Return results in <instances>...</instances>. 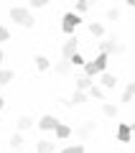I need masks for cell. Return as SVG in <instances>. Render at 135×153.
Instances as JSON below:
<instances>
[{
    "mask_svg": "<svg viewBox=\"0 0 135 153\" xmlns=\"http://www.w3.org/2000/svg\"><path fill=\"white\" fill-rule=\"evenodd\" d=\"M102 115H105V117H117V105L105 102V105H102Z\"/></svg>",
    "mask_w": 135,
    "mask_h": 153,
    "instance_id": "cell-20",
    "label": "cell"
},
{
    "mask_svg": "<svg viewBox=\"0 0 135 153\" xmlns=\"http://www.w3.org/2000/svg\"><path fill=\"white\" fill-rule=\"evenodd\" d=\"M49 66H51V59H49V56H36V69L38 71H46V69H49Z\"/></svg>",
    "mask_w": 135,
    "mask_h": 153,
    "instance_id": "cell-21",
    "label": "cell"
},
{
    "mask_svg": "<svg viewBox=\"0 0 135 153\" xmlns=\"http://www.w3.org/2000/svg\"><path fill=\"white\" fill-rule=\"evenodd\" d=\"M92 84H94V79H92V76H87V74H76V76H74V87L82 89V92H87Z\"/></svg>",
    "mask_w": 135,
    "mask_h": 153,
    "instance_id": "cell-8",
    "label": "cell"
},
{
    "mask_svg": "<svg viewBox=\"0 0 135 153\" xmlns=\"http://www.w3.org/2000/svg\"><path fill=\"white\" fill-rule=\"evenodd\" d=\"M23 146H26V138H23V133H13V138H10V148H13V151H21Z\"/></svg>",
    "mask_w": 135,
    "mask_h": 153,
    "instance_id": "cell-17",
    "label": "cell"
},
{
    "mask_svg": "<svg viewBox=\"0 0 135 153\" xmlns=\"http://www.w3.org/2000/svg\"><path fill=\"white\" fill-rule=\"evenodd\" d=\"M10 18H13V23H18V26H23V28H33V13L28 10V8H10Z\"/></svg>",
    "mask_w": 135,
    "mask_h": 153,
    "instance_id": "cell-1",
    "label": "cell"
},
{
    "mask_svg": "<svg viewBox=\"0 0 135 153\" xmlns=\"http://www.w3.org/2000/svg\"><path fill=\"white\" fill-rule=\"evenodd\" d=\"M87 92H82V89H74V94H71V100H66L69 102V107H76V105H84L87 102Z\"/></svg>",
    "mask_w": 135,
    "mask_h": 153,
    "instance_id": "cell-10",
    "label": "cell"
},
{
    "mask_svg": "<svg viewBox=\"0 0 135 153\" xmlns=\"http://www.w3.org/2000/svg\"><path fill=\"white\" fill-rule=\"evenodd\" d=\"M79 23H82V16H79V13H74V10H71V13H66V16L61 18V31H64V33H69V36H71V33H74V28L79 26Z\"/></svg>",
    "mask_w": 135,
    "mask_h": 153,
    "instance_id": "cell-3",
    "label": "cell"
},
{
    "mask_svg": "<svg viewBox=\"0 0 135 153\" xmlns=\"http://www.w3.org/2000/svg\"><path fill=\"white\" fill-rule=\"evenodd\" d=\"M49 3H51V0H31V5H33V8H46Z\"/></svg>",
    "mask_w": 135,
    "mask_h": 153,
    "instance_id": "cell-28",
    "label": "cell"
},
{
    "mask_svg": "<svg viewBox=\"0 0 135 153\" xmlns=\"http://www.w3.org/2000/svg\"><path fill=\"white\" fill-rule=\"evenodd\" d=\"M92 5H94V0H76V3H74V13L82 16V13H87Z\"/></svg>",
    "mask_w": 135,
    "mask_h": 153,
    "instance_id": "cell-16",
    "label": "cell"
},
{
    "mask_svg": "<svg viewBox=\"0 0 135 153\" xmlns=\"http://www.w3.org/2000/svg\"><path fill=\"white\" fill-rule=\"evenodd\" d=\"M13 82V69H0V84Z\"/></svg>",
    "mask_w": 135,
    "mask_h": 153,
    "instance_id": "cell-24",
    "label": "cell"
},
{
    "mask_svg": "<svg viewBox=\"0 0 135 153\" xmlns=\"http://www.w3.org/2000/svg\"><path fill=\"white\" fill-rule=\"evenodd\" d=\"M54 69H56V74H61V76H66V74H71V69H74V66L69 64V59H61L59 64L54 66Z\"/></svg>",
    "mask_w": 135,
    "mask_h": 153,
    "instance_id": "cell-15",
    "label": "cell"
},
{
    "mask_svg": "<svg viewBox=\"0 0 135 153\" xmlns=\"http://www.w3.org/2000/svg\"><path fill=\"white\" fill-rule=\"evenodd\" d=\"M125 5H128V8H133V5H135V0H125Z\"/></svg>",
    "mask_w": 135,
    "mask_h": 153,
    "instance_id": "cell-29",
    "label": "cell"
},
{
    "mask_svg": "<svg viewBox=\"0 0 135 153\" xmlns=\"http://www.w3.org/2000/svg\"><path fill=\"white\" fill-rule=\"evenodd\" d=\"M16 125H18V133H26V130L33 128V117H31V115H21Z\"/></svg>",
    "mask_w": 135,
    "mask_h": 153,
    "instance_id": "cell-12",
    "label": "cell"
},
{
    "mask_svg": "<svg viewBox=\"0 0 135 153\" xmlns=\"http://www.w3.org/2000/svg\"><path fill=\"white\" fill-rule=\"evenodd\" d=\"M69 64L71 66H84V56H82L79 51H74V54L69 56Z\"/></svg>",
    "mask_w": 135,
    "mask_h": 153,
    "instance_id": "cell-23",
    "label": "cell"
},
{
    "mask_svg": "<svg viewBox=\"0 0 135 153\" xmlns=\"http://www.w3.org/2000/svg\"><path fill=\"white\" fill-rule=\"evenodd\" d=\"M92 130H94V120H87L84 123V125H79V128H76V138H82V140H87V138H89V135H92Z\"/></svg>",
    "mask_w": 135,
    "mask_h": 153,
    "instance_id": "cell-9",
    "label": "cell"
},
{
    "mask_svg": "<svg viewBox=\"0 0 135 153\" xmlns=\"http://www.w3.org/2000/svg\"><path fill=\"white\" fill-rule=\"evenodd\" d=\"M115 135H117V140H120V143H130V138H133V128H130L128 123H120Z\"/></svg>",
    "mask_w": 135,
    "mask_h": 153,
    "instance_id": "cell-7",
    "label": "cell"
},
{
    "mask_svg": "<svg viewBox=\"0 0 135 153\" xmlns=\"http://www.w3.org/2000/svg\"><path fill=\"white\" fill-rule=\"evenodd\" d=\"M61 3H64V0H61Z\"/></svg>",
    "mask_w": 135,
    "mask_h": 153,
    "instance_id": "cell-32",
    "label": "cell"
},
{
    "mask_svg": "<svg viewBox=\"0 0 135 153\" xmlns=\"http://www.w3.org/2000/svg\"><path fill=\"white\" fill-rule=\"evenodd\" d=\"M87 97H94V100H105V89H102V87H99V84H97V82H94V84H92V87L87 89Z\"/></svg>",
    "mask_w": 135,
    "mask_h": 153,
    "instance_id": "cell-18",
    "label": "cell"
},
{
    "mask_svg": "<svg viewBox=\"0 0 135 153\" xmlns=\"http://www.w3.org/2000/svg\"><path fill=\"white\" fill-rule=\"evenodd\" d=\"M0 69H3V49H0Z\"/></svg>",
    "mask_w": 135,
    "mask_h": 153,
    "instance_id": "cell-31",
    "label": "cell"
},
{
    "mask_svg": "<svg viewBox=\"0 0 135 153\" xmlns=\"http://www.w3.org/2000/svg\"><path fill=\"white\" fill-rule=\"evenodd\" d=\"M54 151H56L54 140H38L36 143V153H54Z\"/></svg>",
    "mask_w": 135,
    "mask_h": 153,
    "instance_id": "cell-14",
    "label": "cell"
},
{
    "mask_svg": "<svg viewBox=\"0 0 135 153\" xmlns=\"http://www.w3.org/2000/svg\"><path fill=\"white\" fill-rule=\"evenodd\" d=\"M107 61H110V56H107V54H102V51L97 54V59H94V61H89V64H92L94 76H97L99 71H105V69H107Z\"/></svg>",
    "mask_w": 135,
    "mask_h": 153,
    "instance_id": "cell-6",
    "label": "cell"
},
{
    "mask_svg": "<svg viewBox=\"0 0 135 153\" xmlns=\"http://www.w3.org/2000/svg\"><path fill=\"white\" fill-rule=\"evenodd\" d=\"M133 94H135V82H128L122 89V102H133Z\"/></svg>",
    "mask_w": 135,
    "mask_h": 153,
    "instance_id": "cell-19",
    "label": "cell"
},
{
    "mask_svg": "<svg viewBox=\"0 0 135 153\" xmlns=\"http://www.w3.org/2000/svg\"><path fill=\"white\" fill-rule=\"evenodd\" d=\"M87 28H89V33H92V36H97V38L105 36V26H102V23H94V21H92Z\"/></svg>",
    "mask_w": 135,
    "mask_h": 153,
    "instance_id": "cell-22",
    "label": "cell"
},
{
    "mask_svg": "<svg viewBox=\"0 0 135 153\" xmlns=\"http://www.w3.org/2000/svg\"><path fill=\"white\" fill-rule=\"evenodd\" d=\"M56 123H59V120H56L54 115H43L41 120H38V128H41V130H54Z\"/></svg>",
    "mask_w": 135,
    "mask_h": 153,
    "instance_id": "cell-11",
    "label": "cell"
},
{
    "mask_svg": "<svg viewBox=\"0 0 135 153\" xmlns=\"http://www.w3.org/2000/svg\"><path fill=\"white\" fill-rule=\"evenodd\" d=\"M76 46H79V38H76V36H69V38L64 41V46H61V59H69V56L76 51Z\"/></svg>",
    "mask_w": 135,
    "mask_h": 153,
    "instance_id": "cell-5",
    "label": "cell"
},
{
    "mask_svg": "<svg viewBox=\"0 0 135 153\" xmlns=\"http://www.w3.org/2000/svg\"><path fill=\"white\" fill-rule=\"evenodd\" d=\"M99 51H102V54H107V56H112V54H125V51H128V46L120 44L115 36H107L105 41H99Z\"/></svg>",
    "mask_w": 135,
    "mask_h": 153,
    "instance_id": "cell-2",
    "label": "cell"
},
{
    "mask_svg": "<svg viewBox=\"0 0 135 153\" xmlns=\"http://www.w3.org/2000/svg\"><path fill=\"white\" fill-rule=\"evenodd\" d=\"M54 135L59 138V140H66V138L71 135V128H69V125H64V123H56V128H54Z\"/></svg>",
    "mask_w": 135,
    "mask_h": 153,
    "instance_id": "cell-13",
    "label": "cell"
},
{
    "mask_svg": "<svg viewBox=\"0 0 135 153\" xmlns=\"http://www.w3.org/2000/svg\"><path fill=\"white\" fill-rule=\"evenodd\" d=\"M107 18H110V21H117V18H120V8H110V10H107Z\"/></svg>",
    "mask_w": 135,
    "mask_h": 153,
    "instance_id": "cell-26",
    "label": "cell"
},
{
    "mask_svg": "<svg viewBox=\"0 0 135 153\" xmlns=\"http://www.w3.org/2000/svg\"><path fill=\"white\" fill-rule=\"evenodd\" d=\"M3 107H5V100H3V97H0V112H3Z\"/></svg>",
    "mask_w": 135,
    "mask_h": 153,
    "instance_id": "cell-30",
    "label": "cell"
},
{
    "mask_svg": "<svg viewBox=\"0 0 135 153\" xmlns=\"http://www.w3.org/2000/svg\"><path fill=\"white\" fill-rule=\"evenodd\" d=\"M61 153H84V146L82 143H74V146H66Z\"/></svg>",
    "mask_w": 135,
    "mask_h": 153,
    "instance_id": "cell-25",
    "label": "cell"
},
{
    "mask_svg": "<svg viewBox=\"0 0 135 153\" xmlns=\"http://www.w3.org/2000/svg\"><path fill=\"white\" fill-rule=\"evenodd\" d=\"M97 76H99V87H102L105 92H107V89H115V87H117V76L110 74V71H99Z\"/></svg>",
    "mask_w": 135,
    "mask_h": 153,
    "instance_id": "cell-4",
    "label": "cell"
},
{
    "mask_svg": "<svg viewBox=\"0 0 135 153\" xmlns=\"http://www.w3.org/2000/svg\"><path fill=\"white\" fill-rule=\"evenodd\" d=\"M0 41H10V31L5 26H0Z\"/></svg>",
    "mask_w": 135,
    "mask_h": 153,
    "instance_id": "cell-27",
    "label": "cell"
}]
</instances>
